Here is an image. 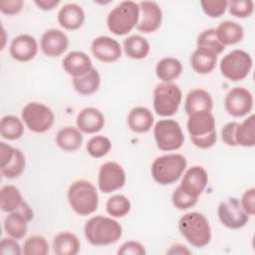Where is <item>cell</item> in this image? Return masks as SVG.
Instances as JSON below:
<instances>
[{
    "mask_svg": "<svg viewBox=\"0 0 255 255\" xmlns=\"http://www.w3.org/2000/svg\"><path fill=\"white\" fill-rule=\"evenodd\" d=\"M84 233L92 245L106 246L116 243L122 237L123 228L113 217L97 215L86 222Z\"/></svg>",
    "mask_w": 255,
    "mask_h": 255,
    "instance_id": "obj_1",
    "label": "cell"
},
{
    "mask_svg": "<svg viewBox=\"0 0 255 255\" xmlns=\"http://www.w3.org/2000/svg\"><path fill=\"white\" fill-rule=\"evenodd\" d=\"M178 229L185 240L196 248H202L211 240V228L208 219L199 212H188L178 221Z\"/></svg>",
    "mask_w": 255,
    "mask_h": 255,
    "instance_id": "obj_2",
    "label": "cell"
},
{
    "mask_svg": "<svg viewBox=\"0 0 255 255\" xmlns=\"http://www.w3.org/2000/svg\"><path fill=\"white\" fill-rule=\"evenodd\" d=\"M186 128L190 140L196 147L206 149L216 142L215 119L211 112H202L188 116Z\"/></svg>",
    "mask_w": 255,
    "mask_h": 255,
    "instance_id": "obj_3",
    "label": "cell"
},
{
    "mask_svg": "<svg viewBox=\"0 0 255 255\" xmlns=\"http://www.w3.org/2000/svg\"><path fill=\"white\" fill-rule=\"evenodd\" d=\"M68 201L75 213L87 216L98 209L99 194L94 184L88 180L74 181L68 189Z\"/></svg>",
    "mask_w": 255,
    "mask_h": 255,
    "instance_id": "obj_4",
    "label": "cell"
},
{
    "mask_svg": "<svg viewBox=\"0 0 255 255\" xmlns=\"http://www.w3.org/2000/svg\"><path fill=\"white\" fill-rule=\"evenodd\" d=\"M187 165L186 158L180 153H167L156 157L150 168L151 176L160 185L176 182Z\"/></svg>",
    "mask_w": 255,
    "mask_h": 255,
    "instance_id": "obj_5",
    "label": "cell"
},
{
    "mask_svg": "<svg viewBox=\"0 0 255 255\" xmlns=\"http://www.w3.org/2000/svg\"><path fill=\"white\" fill-rule=\"evenodd\" d=\"M138 18V3L123 1L110 11L107 17V25L113 34L123 36L129 33L137 25Z\"/></svg>",
    "mask_w": 255,
    "mask_h": 255,
    "instance_id": "obj_6",
    "label": "cell"
},
{
    "mask_svg": "<svg viewBox=\"0 0 255 255\" xmlns=\"http://www.w3.org/2000/svg\"><path fill=\"white\" fill-rule=\"evenodd\" d=\"M182 93L174 83H160L153 91V110L163 118H168L177 113L181 104Z\"/></svg>",
    "mask_w": 255,
    "mask_h": 255,
    "instance_id": "obj_7",
    "label": "cell"
},
{
    "mask_svg": "<svg viewBox=\"0 0 255 255\" xmlns=\"http://www.w3.org/2000/svg\"><path fill=\"white\" fill-rule=\"evenodd\" d=\"M156 146L162 151H172L180 148L184 135L180 125L172 119L159 120L153 128Z\"/></svg>",
    "mask_w": 255,
    "mask_h": 255,
    "instance_id": "obj_8",
    "label": "cell"
},
{
    "mask_svg": "<svg viewBox=\"0 0 255 255\" xmlns=\"http://www.w3.org/2000/svg\"><path fill=\"white\" fill-rule=\"evenodd\" d=\"M253 61L247 52L233 50L226 54L220 61L219 69L221 74L228 80L237 82L245 79L251 72Z\"/></svg>",
    "mask_w": 255,
    "mask_h": 255,
    "instance_id": "obj_9",
    "label": "cell"
},
{
    "mask_svg": "<svg viewBox=\"0 0 255 255\" xmlns=\"http://www.w3.org/2000/svg\"><path fill=\"white\" fill-rule=\"evenodd\" d=\"M21 117L26 127L36 133L46 132L55 122L53 111L48 106L38 102L28 103L23 108Z\"/></svg>",
    "mask_w": 255,
    "mask_h": 255,
    "instance_id": "obj_10",
    "label": "cell"
},
{
    "mask_svg": "<svg viewBox=\"0 0 255 255\" xmlns=\"http://www.w3.org/2000/svg\"><path fill=\"white\" fill-rule=\"evenodd\" d=\"M217 214L220 222L229 229H240L244 227L249 215L243 210L240 201L236 197H228L222 200L217 209Z\"/></svg>",
    "mask_w": 255,
    "mask_h": 255,
    "instance_id": "obj_11",
    "label": "cell"
},
{
    "mask_svg": "<svg viewBox=\"0 0 255 255\" xmlns=\"http://www.w3.org/2000/svg\"><path fill=\"white\" fill-rule=\"evenodd\" d=\"M26 166L24 153L16 147L0 142V171L6 178H16L22 174Z\"/></svg>",
    "mask_w": 255,
    "mask_h": 255,
    "instance_id": "obj_12",
    "label": "cell"
},
{
    "mask_svg": "<svg viewBox=\"0 0 255 255\" xmlns=\"http://www.w3.org/2000/svg\"><path fill=\"white\" fill-rule=\"evenodd\" d=\"M126 171L116 161H107L101 165L98 176V186L104 193L121 189L126 183Z\"/></svg>",
    "mask_w": 255,
    "mask_h": 255,
    "instance_id": "obj_13",
    "label": "cell"
},
{
    "mask_svg": "<svg viewBox=\"0 0 255 255\" xmlns=\"http://www.w3.org/2000/svg\"><path fill=\"white\" fill-rule=\"evenodd\" d=\"M253 103V96L249 90L243 87H235L226 94L224 108L228 115L234 118H242L252 111Z\"/></svg>",
    "mask_w": 255,
    "mask_h": 255,
    "instance_id": "obj_14",
    "label": "cell"
},
{
    "mask_svg": "<svg viewBox=\"0 0 255 255\" xmlns=\"http://www.w3.org/2000/svg\"><path fill=\"white\" fill-rule=\"evenodd\" d=\"M33 218L34 212L30 205L24 200L17 210L10 212L5 218L4 229L10 237L20 240L27 234L28 223Z\"/></svg>",
    "mask_w": 255,
    "mask_h": 255,
    "instance_id": "obj_15",
    "label": "cell"
},
{
    "mask_svg": "<svg viewBox=\"0 0 255 255\" xmlns=\"http://www.w3.org/2000/svg\"><path fill=\"white\" fill-rule=\"evenodd\" d=\"M139 18L136 29L148 34L156 31L162 22V11L154 1H141L138 3Z\"/></svg>",
    "mask_w": 255,
    "mask_h": 255,
    "instance_id": "obj_16",
    "label": "cell"
},
{
    "mask_svg": "<svg viewBox=\"0 0 255 255\" xmlns=\"http://www.w3.org/2000/svg\"><path fill=\"white\" fill-rule=\"evenodd\" d=\"M40 47L47 57L57 58L68 50L69 38L62 30L52 28L43 33L40 39Z\"/></svg>",
    "mask_w": 255,
    "mask_h": 255,
    "instance_id": "obj_17",
    "label": "cell"
},
{
    "mask_svg": "<svg viewBox=\"0 0 255 255\" xmlns=\"http://www.w3.org/2000/svg\"><path fill=\"white\" fill-rule=\"evenodd\" d=\"M91 51L96 59L104 63L117 62L122 56L121 44L109 36L95 38L91 45Z\"/></svg>",
    "mask_w": 255,
    "mask_h": 255,
    "instance_id": "obj_18",
    "label": "cell"
},
{
    "mask_svg": "<svg viewBox=\"0 0 255 255\" xmlns=\"http://www.w3.org/2000/svg\"><path fill=\"white\" fill-rule=\"evenodd\" d=\"M9 53L10 56L18 62H29L33 60L38 53L37 40L29 34L18 35L12 40Z\"/></svg>",
    "mask_w": 255,
    "mask_h": 255,
    "instance_id": "obj_19",
    "label": "cell"
},
{
    "mask_svg": "<svg viewBox=\"0 0 255 255\" xmlns=\"http://www.w3.org/2000/svg\"><path fill=\"white\" fill-rule=\"evenodd\" d=\"M207 182L208 174L204 167L193 165L185 171L179 186L187 194L198 198L205 189Z\"/></svg>",
    "mask_w": 255,
    "mask_h": 255,
    "instance_id": "obj_20",
    "label": "cell"
},
{
    "mask_svg": "<svg viewBox=\"0 0 255 255\" xmlns=\"http://www.w3.org/2000/svg\"><path fill=\"white\" fill-rule=\"evenodd\" d=\"M77 128L85 133H96L105 126V117L103 113L93 107L83 109L76 119Z\"/></svg>",
    "mask_w": 255,
    "mask_h": 255,
    "instance_id": "obj_21",
    "label": "cell"
},
{
    "mask_svg": "<svg viewBox=\"0 0 255 255\" xmlns=\"http://www.w3.org/2000/svg\"><path fill=\"white\" fill-rule=\"evenodd\" d=\"M63 69L72 76L78 78L86 75L93 69L91 58L82 51H72L62 61Z\"/></svg>",
    "mask_w": 255,
    "mask_h": 255,
    "instance_id": "obj_22",
    "label": "cell"
},
{
    "mask_svg": "<svg viewBox=\"0 0 255 255\" xmlns=\"http://www.w3.org/2000/svg\"><path fill=\"white\" fill-rule=\"evenodd\" d=\"M213 100L211 95L203 89H193L186 95L184 111L187 116L202 112H211Z\"/></svg>",
    "mask_w": 255,
    "mask_h": 255,
    "instance_id": "obj_23",
    "label": "cell"
},
{
    "mask_svg": "<svg viewBox=\"0 0 255 255\" xmlns=\"http://www.w3.org/2000/svg\"><path fill=\"white\" fill-rule=\"evenodd\" d=\"M59 24L67 30H78L85 22L84 9L76 3L65 4L58 12Z\"/></svg>",
    "mask_w": 255,
    "mask_h": 255,
    "instance_id": "obj_24",
    "label": "cell"
},
{
    "mask_svg": "<svg viewBox=\"0 0 255 255\" xmlns=\"http://www.w3.org/2000/svg\"><path fill=\"white\" fill-rule=\"evenodd\" d=\"M153 122L154 118L152 113L145 107H135L131 109L128 115V126L134 132H147L152 128Z\"/></svg>",
    "mask_w": 255,
    "mask_h": 255,
    "instance_id": "obj_25",
    "label": "cell"
},
{
    "mask_svg": "<svg viewBox=\"0 0 255 255\" xmlns=\"http://www.w3.org/2000/svg\"><path fill=\"white\" fill-rule=\"evenodd\" d=\"M215 33L223 46L235 45L244 37L243 27L239 23L230 20L221 22L215 29Z\"/></svg>",
    "mask_w": 255,
    "mask_h": 255,
    "instance_id": "obj_26",
    "label": "cell"
},
{
    "mask_svg": "<svg viewBox=\"0 0 255 255\" xmlns=\"http://www.w3.org/2000/svg\"><path fill=\"white\" fill-rule=\"evenodd\" d=\"M82 142V131L75 127L62 128L56 134V143L64 151H75L80 148Z\"/></svg>",
    "mask_w": 255,
    "mask_h": 255,
    "instance_id": "obj_27",
    "label": "cell"
},
{
    "mask_svg": "<svg viewBox=\"0 0 255 255\" xmlns=\"http://www.w3.org/2000/svg\"><path fill=\"white\" fill-rule=\"evenodd\" d=\"M52 247L57 255H76L80 251L81 243L74 233L63 231L54 237Z\"/></svg>",
    "mask_w": 255,
    "mask_h": 255,
    "instance_id": "obj_28",
    "label": "cell"
},
{
    "mask_svg": "<svg viewBox=\"0 0 255 255\" xmlns=\"http://www.w3.org/2000/svg\"><path fill=\"white\" fill-rule=\"evenodd\" d=\"M192 69L201 75L211 73L217 64V55L211 51L196 48L190 57Z\"/></svg>",
    "mask_w": 255,
    "mask_h": 255,
    "instance_id": "obj_29",
    "label": "cell"
},
{
    "mask_svg": "<svg viewBox=\"0 0 255 255\" xmlns=\"http://www.w3.org/2000/svg\"><path fill=\"white\" fill-rule=\"evenodd\" d=\"M182 73L181 62L173 57H165L157 62L155 66L156 77L162 83H171Z\"/></svg>",
    "mask_w": 255,
    "mask_h": 255,
    "instance_id": "obj_30",
    "label": "cell"
},
{
    "mask_svg": "<svg viewBox=\"0 0 255 255\" xmlns=\"http://www.w3.org/2000/svg\"><path fill=\"white\" fill-rule=\"evenodd\" d=\"M123 49L128 58L132 60H141L148 55L150 45L142 36L130 35L124 40Z\"/></svg>",
    "mask_w": 255,
    "mask_h": 255,
    "instance_id": "obj_31",
    "label": "cell"
},
{
    "mask_svg": "<svg viewBox=\"0 0 255 255\" xmlns=\"http://www.w3.org/2000/svg\"><path fill=\"white\" fill-rule=\"evenodd\" d=\"M72 82L77 93L82 96H91L99 90L101 85V76L98 70L93 68L86 75L73 78Z\"/></svg>",
    "mask_w": 255,
    "mask_h": 255,
    "instance_id": "obj_32",
    "label": "cell"
},
{
    "mask_svg": "<svg viewBox=\"0 0 255 255\" xmlns=\"http://www.w3.org/2000/svg\"><path fill=\"white\" fill-rule=\"evenodd\" d=\"M24 199L20 190L11 184L4 185L0 190V207L4 212H13L17 210Z\"/></svg>",
    "mask_w": 255,
    "mask_h": 255,
    "instance_id": "obj_33",
    "label": "cell"
},
{
    "mask_svg": "<svg viewBox=\"0 0 255 255\" xmlns=\"http://www.w3.org/2000/svg\"><path fill=\"white\" fill-rule=\"evenodd\" d=\"M237 145L252 147L255 145V116L252 114L238 125L235 132Z\"/></svg>",
    "mask_w": 255,
    "mask_h": 255,
    "instance_id": "obj_34",
    "label": "cell"
},
{
    "mask_svg": "<svg viewBox=\"0 0 255 255\" xmlns=\"http://www.w3.org/2000/svg\"><path fill=\"white\" fill-rule=\"evenodd\" d=\"M24 133L22 121L13 115H6L0 121V134L7 140H16Z\"/></svg>",
    "mask_w": 255,
    "mask_h": 255,
    "instance_id": "obj_35",
    "label": "cell"
},
{
    "mask_svg": "<svg viewBox=\"0 0 255 255\" xmlns=\"http://www.w3.org/2000/svg\"><path fill=\"white\" fill-rule=\"evenodd\" d=\"M131 208L129 199L124 194H115L111 196L106 203L107 212L115 218L126 216Z\"/></svg>",
    "mask_w": 255,
    "mask_h": 255,
    "instance_id": "obj_36",
    "label": "cell"
},
{
    "mask_svg": "<svg viewBox=\"0 0 255 255\" xmlns=\"http://www.w3.org/2000/svg\"><path fill=\"white\" fill-rule=\"evenodd\" d=\"M196 46L197 48L211 51L216 55L221 54L225 49V46H223L219 42L215 33V29L213 28L206 29L198 35L196 40Z\"/></svg>",
    "mask_w": 255,
    "mask_h": 255,
    "instance_id": "obj_37",
    "label": "cell"
},
{
    "mask_svg": "<svg viewBox=\"0 0 255 255\" xmlns=\"http://www.w3.org/2000/svg\"><path fill=\"white\" fill-rule=\"evenodd\" d=\"M87 151L94 158H100L109 153L112 148V141L105 135H95L87 143Z\"/></svg>",
    "mask_w": 255,
    "mask_h": 255,
    "instance_id": "obj_38",
    "label": "cell"
},
{
    "mask_svg": "<svg viewBox=\"0 0 255 255\" xmlns=\"http://www.w3.org/2000/svg\"><path fill=\"white\" fill-rule=\"evenodd\" d=\"M23 253L25 255H47L49 253V243L41 235H32L24 242Z\"/></svg>",
    "mask_w": 255,
    "mask_h": 255,
    "instance_id": "obj_39",
    "label": "cell"
},
{
    "mask_svg": "<svg viewBox=\"0 0 255 255\" xmlns=\"http://www.w3.org/2000/svg\"><path fill=\"white\" fill-rule=\"evenodd\" d=\"M229 13L237 18L249 17L254 11V2L251 0L230 1L227 5Z\"/></svg>",
    "mask_w": 255,
    "mask_h": 255,
    "instance_id": "obj_40",
    "label": "cell"
},
{
    "mask_svg": "<svg viewBox=\"0 0 255 255\" xmlns=\"http://www.w3.org/2000/svg\"><path fill=\"white\" fill-rule=\"evenodd\" d=\"M197 200H198V198L193 197V196L187 194L186 192H184L180 188L179 185L175 188V190L173 191L172 196H171V201H172L173 206L179 210H185V209H188V208L194 206L196 204Z\"/></svg>",
    "mask_w": 255,
    "mask_h": 255,
    "instance_id": "obj_41",
    "label": "cell"
},
{
    "mask_svg": "<svg viewBox=\"0 0 255 255\" xmlns=\"http://www.w3.org/2000/svg\"><path fill=\"white\" fill-rule=\"evenodd\" d=\"M203 12L211 18H218L224 14L227 9L228 1L226 0H202L200 1Z\"/></svg>",
    "mask_w": 255,
    "mask_h": 255,
    "instance_id": "obj_42",
    "label": "cell"
},
{
    "mask_svg": "<svg viewBox=\"0 0 255 255\" xmlns=\"http://www.w3.org/2000/svg\"><path fill=\"white\" fill-rule=\"evenodd\" d=\"M146 253L143 245L138 241L128 240L123 243L118 250L120 255H144Z\"/></svg>",
    "mask_w": 255,
    "mask_h": 255,
    "instance_id": "obj_43",
    "label": "cell"
},
{
    "mask_svg": "<svg viewBox=\"0 0 255 255\" xmlns=\"http://www.w3.org/2000/svg\"><path fill=\"white\" fill-rule=\"evenodd\" d=\"M0 253L2 255H20L23 253V249H21V246L17 242V239L8 237L1 240Z\"/></svg>",
    "mask_w": 255,
    "mask_h": 255,
    "instance_id": "obj_44",
    "label": "cell"
},
{
    "mask_svg": "<svg viewBox=\"0 0 255 255\" xmlns=\"http://www.w3.org/2000/svg\"><path fill=\"white\" fill-rule=\"evenodd\" d=\"M240 204L243 210L249 216H253L255 214V188L254 187H251L244 191L240 200Z\"/></svg>",
    "mask_w": 255,
    "mask_h": 255,
    "instance_id": "obj_45",
    "label": "cell"
},
{
    "mask_svg": "<svg viewBox=\"0 0 255 255\" xmlns=\"http://www.w3.org/2000/svg\"><path fill=\"white\" fill-rule=\"evenodd\" d=\"M239 123L230 122L226 124L221 130V137L225 144L229 146H237V142L235 139V132Z\"/></svg>",
    "mask_w": 255,
    "mask_h": 255,
    "instance_id": "obj_46",
    "label": "cell"
},
{
    "mask_svg": "<svg viewBox=\"0 0 255 255\" xmlns=\"http://www.w3.org/2000/svg\"><path fill=\"white\" fill-rule=\"evenodd\" d=\"M23 5L22 0H5L0 2V10L3 14L15 15L22 10Z\"/></svg>",
    "mask_w": 255,
    "mask_h": 255,
    "instance_id": "obj_47",
    "label": "cell"
},
{
    "mask_svg": "<svg viewBox=\"0 0 255 255\" xmlns=\"http://www.w3.org/2000/svg\"><path fill=\"white\" fill-rule=\"evenodd\" d=\"M39 9L44 11H50L53 10L55 7H57L60 4L59 0H36L34 2Z\"/></svg>",
    "mask_w": 255,
    "mask_h": 255,
    "instance_id": "obj_48",
    "label": "cell"
},
{
    "mask_svg": "<svg viewBox=\"0 0 255 255\" xmlns=\"http://www.w3.org/2000/svg\"><path fill=\"white\" fill-rule=\"evenodd\" d=\"M167 254H172V255H187V254H191V251L182 244H174L172 246H170V248L166 251Z\"/></svg>",
    "mask_w": 255,
    "mask_h": 255,
    "instance_id": "obj_49",
    "label": "cell"
},
{
    "mask_svg": "<svg viewBox=\"0 0 255 255\" xmlns=\"http://www.w3.org/2000/svg\"><path fill=\"white\" fill-rule=\"evenodd\" d=\"M2 34H3V37H2V46H1V50L4 48V45H5V37H4V35H5V30H4L3 27H2Z\"/></svg>",
    "mask_w": 255,
    "mask_h": 255,
    "instance_id": "obj_50",
    "label": "cell"
}]
</instances>
